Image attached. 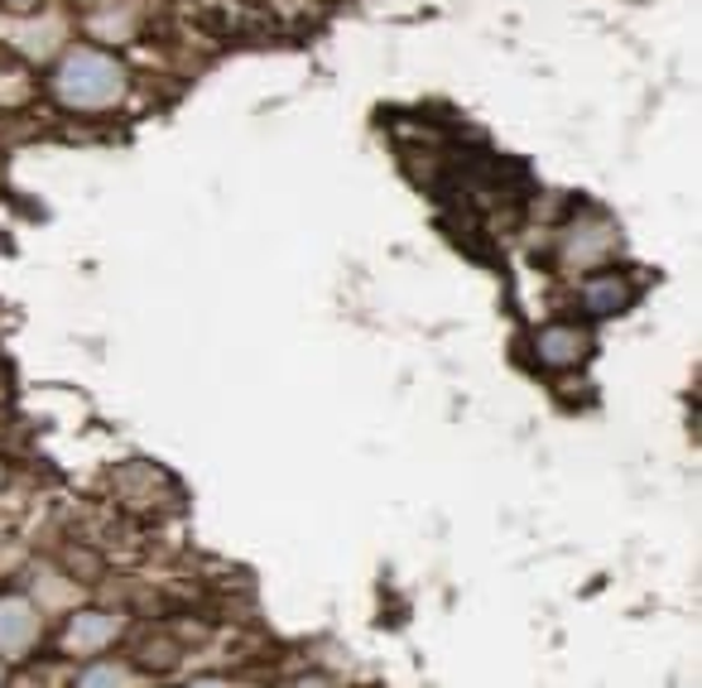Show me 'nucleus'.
Masks as SVG:
<instances>
[{"mask_svg": "<svg viewBox=\"0 0 702 688\" xmlns=\"http://www.w3.org/2000/svg\"><path fill=\"white\" fill-rule=\"evenodd\" d=\"M587 357V337L577 328H553L539 337V361L549 366H568V361H583Z\"/></svg>", "mask_w": 702, "mask_h": 688, "instance_id": "obj_1", "label": "nucleus"}, {"mask_svg": "<svg viewBox=\"0 0 702 688\" xmlns=\"http://www.w3.org/2000/svg\"><path fill=\"white\" fill-rule=\"evenodd\" d=\"M631 299H635V289H631V280H621V275H597V280L587 284L592 313H621Z\"/></svg>", "mask_w": 702, "mask_h": 688, "instance_id": "obj_2", "label": "nucleus"}]
</instances>
